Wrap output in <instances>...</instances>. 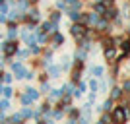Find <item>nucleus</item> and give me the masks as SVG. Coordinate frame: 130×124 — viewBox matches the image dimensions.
<instances>
[{
    "instance_id": "4",
    "label": "nucleus",
    "mask_w": 130,
    "mask_h": 124,
    "mask_svg": "<svg viewBox=\"0 0 130 124\" xmlns=\"http://www.w3.org/2000/svg\"><path fill=\"white\" fill-rule=\"evenodd\" d=\"M37 97H39V93L35 91V89H27V93L22 97V103H23V105H29V103L37 101Z\"/></svg>"
},
{
    "instance_id": "9",
    "label": "nucleus",
    "mask_w": 130,
    "mask_h": 124,
    "mask_svg": "<svg viewBox=\"0 0 130 124\" xmlns=\"http://www.w3.org/2000/svg\"><path fill=\"white\" fill-rule=\"evenodd\" d=\"M62 43H64V37H62V33H54V37H53V47H60Z\"/></svg>"
},
{
    "instance_id": "16",
    "label": "nucleus",
    "mask_w": 130,
    "mask_h": 124,
    "mask_svg": "<svg viewBox=\"0 0 130 124\" xmlns=\"http://www.w3.org/2000/svg\"><path fill=\"white\" fill-rule=\"evenodd\" d=\"M91 74H95V76H101V74H103V68H101V66H95V68L91 70Z\"/></svg>"
},
{
    "instance_id": "7",
    "label": "nucleus",
    "mask_w": 130,
    "mask_h": 124,
    "mask_svg": "<svg viewBox=\"0 0 130 124\" xmlns=\"http://www.w3.org/2000/svg\"><path fill=\"white\" fill-rule=\"evenodd\" d=\"M70 17H72V22H84V17H86V14L84 12H78V10H72L70 12Z\"/></svg>"
},
{
    "instance_id": "12",
    "label": "nucleus",
    "mask_w": 130,
    "mask_h": 124,
    "mask_svg": "<svg viewBox=\"0 0 130 124\" xmlns=\"http://www.w3.org/2000/svg\"><path fill=\"white\" fill-rule=\"evenodd\" d=\"M120 95H122V89H120V87H115L113 93H111V99H120Z\"/></svg>"
},
{
    "instance_id": "6",
    "label": "nucleus",
    "mask_w": 130,
    "mask_h": 124,
    "mask_svg": "<svg viewBox=\"0 0 130 124\" xmlns=\"http://www.w3.org/2000/svg\"><path fill=\"white\" fill-rule=\"evenodd\" d=\"M18 52V45L14 43V41H8V43H4V54L6 56H12V54Z\"/></svg>"
},
{
    "instance_id": "27",
    "label": "nucleus",
    "mask_w": 130,
    "mask_h": 124,
    "mask_svg": "<svg viewBox=\"0 0 130 124\" xmlns=\"http://www.w3.org/2000/svg\"><path fill=\"white\" fill-rule=\"evenodd\" d=\"M27 2H31V4H35V2H37V0H27Z\"/></svg>"
},
{
    "instance_id": "20",
    "label": "nucleus",
    "mask_w": 130,
    "mask_h": 124,
    "mask_svg": "<svg viewBox=\"0 0 130 124\" xmlns=\"http://www.w3.org/2000/svg\"><path fill=\"white\" fill-rule=\"evenodd\" d=\"M20 120H22V114H14L10 118V122H20Z\"/></svg>"
},
{
    "instance_id": "1",
    "label": "nucleus",
    "mask_w": 130,
    "mask_h": 124,
    "mask_svg": "<svg viewBox=\"0 0 130 124\" xmlns=\"http://www.w3.org/2000/svg\"><path fill=\"white\" fill-rule=\"evenodd\" d=\"M70 33H72V35H74L76 39H82V37H86V33H87V27L84 25V23H80V22H74V25H72Z\"/></svg>"
},
{
    "instance_id": "3",
    "label": "nucleus",
    "mask_w": 130,
    "mask_h": 124,
    "mask_svg": "<svg viewBox=\"0 0 130 124\" xmlns=\"http://www.w3.org/2000/svg\"><path fill=\"white\" fill-rule=\"evenodd\" d=\"M117 16H119V12H117V8H113V6H107V8H105V12L101 14V17H103V20H107V22L117 20Z\"/></svg>"
},
{
    "instance_id": "24",
    "label": "nucleus",
    "mask_w": 130,
    "mask_h": 124,
    "mask_svg": "<svg viewBox=\"0 0 130 124\" xmlns=\"http://www.w3.org/2000/svg\"><path fill=\"white\" fill-rule=\"evenodd\" d=\"M0 109H8V101H2V103H0Z\"/></svg>"
},
{
    "instance_id": "10",
    "label": "nucleus",
    "mask_w": 130,
    "mask_h": 124,
    "mask_svg": "<svg viewBox=\"0 0 130 124\" xmlns=\"http://www.w3.org/2000/svg\"><path fill=\"white\" fill-rule=\"evenodd\" d=\"M105 8H107V6H105L103 2H97V4L93 6V12H95V14H103V12H105Z\"/></svg>"
},
{
    "instance_id": "29",
    "label": "nucleus",
    "mask_w": 130,
    "mask_h": 124,
    "mask_svg": "<svg viewBox=\"0 0 130 124\" xmlns=\"http://www.w3.org/2000/svg\"><path fill=\"white\" fill-rule=\"evenodd\" d=\"M128 114H130V111H128Z\"/></svg>"
},
{
    "instance_id": "14",
    "label": "nucleus",
    "mask_w": 130,
    "mask_h": 124,
    "mask_svg": "<svg viewBox=\"0 0 130 124\" xmlns=\"http://www.w3.org/2000/svg\"><path fill=\"white\" fill-rule=\"evenodd\" d=\"M103 109L105 111H111V109H113V99H107V101L103 103Z\"/></svg>"
},
{
    "instance_id": "21",
    "label": "nucleus",
    "mask_w": 130,
    "mask_h": 124,
    "mask_svg": "<svg viewBox=\"0 0 130 124\" xmlns=\"http://www.w3.org/2000/svg\"><path fill=\"white\" fill-rule=\"evenodd\" d=\"M58 68H51V74H53V78H58Z\"/></svg>"
},
{
    "instance_id": "26",
    "label": "nucleus",
    "mask_w": 130,
    "mask_h": 124,
    "mask_svg": "<svg viewBox=\"0 0 130 124\" xmlns=\"http://www.w3.org/2000/svg\"><path fill=\"white\" fill-rule=\"evenodd\" d=\"M64 2H66V4H72V2H74V0H64Z\"/></svg>"
},
{
    "instance_id": "19",
    "label": "nucleus",
    "mask_w": 130,
    "mask_h": 124,
    "mask_svg": "<svg viewBox=\"0 0 130 124\" xmlns=\"http://www.w3.org/2000/svg\"><path fill=\"white\" fill-rule=\"evenodd\" d=\"M2 91H4V97H12V87H4Z\"/></svg>"
},
{
    "instance_id": "13",
    "label": "nucleus",
    "mask_w": 130,
    "mask_h": 124,
    "mask_svg": "<svg viewBox=\"0 0 130 124\" xmlns=\"http://www.w3.org/2000/svg\"><path fill=\"white\" fill-rule=\"evenodd\" d=\"M99 122H103V124H107V122H113V116H111V114H103Z\"/></svg>"
},
{
    "instance_id": "17",
    "label": "nucleus",
    "mask_w": 130,
    "mask_h": 124,
    "mask_svg": "<svg viewBox=\"0 0 130 124\" xmlns=\"http://www.w3.org/2000/svg\"><path fill=\"white\" fill-rule=\"evenodd\" d=\"M58 17H60V14H58V12H53V16H51V22H53V23H56V22H58Z\"/></svg>"
},
{
    "instance_id": "5",
    "label": "nucleus",
    "mask_w": 130,
    "mask_h": 124,
    "mask_svg": "<svg viewBox=\"0 0 130 124\" xmlns=\"http://www.w3.org/2000/svg\"><path fill=\"white\" fill-rule=\"evenodd\" d=\"M12 70H14L16 78H27V70H25V66H23V64H20V62L12 66Z\"/></svg>"
},
{
    "instance_id": "22",
    "label": "nucleus",
    "mask_w": 130,
    "mask_h": 124,
    "mask_svg": "<svg viewBox=\"0 0 130 124\" xmlns=\"http://www.w3.org/2000/svg\"><path fill=\"white\" fill-rule=\"evenodd\" d=\"M101 2H103L105 6H113L115 4V0H101Z\"/></svg>"
},
{
    "instance_id": "15",
    "label": "nucleus",
    "mask_w": 130,
    "mask_h": 124,
    "mask_svg": "<svg viewBox=\"0 0 130 124\" xmlns=\"http://www.w3.org/2000/svg\"><path fill=\"white\" fill-rule=\"evenodd\" d=\"M113 43H115V39H111V37H105L103 39V45H105V47H115Z\"/></svg>"
},
{
    "instance_id": "25",
    "label": "nucleus",
    "mask_w": 130,
    "mask_h": 124,
    "mask_svg": "<svg viewBox=\"0 0 130 124\" xmlns=\"http://www.w3.org/2000/svg\"><path fill=\"white\" fill-rule=\"evenodd\" d=\"M10 80H12V76H10V74H4V81H6V83H8Z\"/></svg>"
},
{
    "instance_id": "18",
    "label": "nucleus",
    "mask_w": 130,
    "mask_h": 124,
    "mask_svg": "<svg viewBox=\"0 0 130 124\" xmlns=\"http://www.w3.org/2000/svg\"><path fill=\"white\" fill-rule=\"evenodd\" d=\"M122 89H124L126 93H130V80H126L124 83H122Z\"/></svg>"
},
{
    "instance_id": "23",
    "label": "nucleus",
    "mask_w": 130,
    "mask_h": 124,
    "mask_svg": "<svg viewBox=\"0 0 130 124\" xmlns=\"http://www.w3.org/2000/svg\"><path fill=\"white\" fill-rule=\"evenodd\" d=\"M23 116H33V113L29 111V109H25V111H23Z\"/></svg>"
},
{
    "instance_id": "28",
    "label": "nucleus",
    "mask_w": 130,
    "mask_h": 124,
    "mask_svg": "<svg viewBox=\"0 0 130 124\" xmlns=\"http://www.w3.org/2000/svg\"><path fill=\"white\" fill-rule=\"evenodd\" d=\"M0 4H4V0H0Z\"/></svg>"
},
{
    "instance_id": "2",
    "label": "nucleus",
    "mask_w": 130,
    "mask_h": 124,
    "mask_svg": "<svg viewBox=\"0 0 130 124\" xmlns=\"http://www.w3.org/2000/svg\"><path fill=\"white\" fill-rule=\"evenodd\" d=\"M111 116H113V122H124L126 116H128L126 107H124V105H122V107H117V109L113 111V114H111Z\"/></svg>"
},
{
    "instance_id": "11",
    "label": "nucleus",
    "mask_w": 130,
    "mask_h": 124,
    "mask_svg": "<svg viewBox=\"0 0 130 124\" xmlns=\"http://www.w3.org/2000/svg\"><path fill=\"white\" fill-rule=\"evenodd\" d=\"M122 43V49H124V56H130V39L128 41H120Z\"/></svg>"
},
{
    "instance_id": "8",
    "label": "nucleus",
    "mask_w": 130,
    "mask_h": 124,
    "mask_svg": "<svg viewBox=\"0 0 130 124\" xmlns=\"http://www.w3.org/2000/svg\"><path fill=\"white\" fill-rule=\"evenodd\" d=\"M115 56H117L115 47H105V58L107 60H115Z\"/></svg>"
}]
</instances>
